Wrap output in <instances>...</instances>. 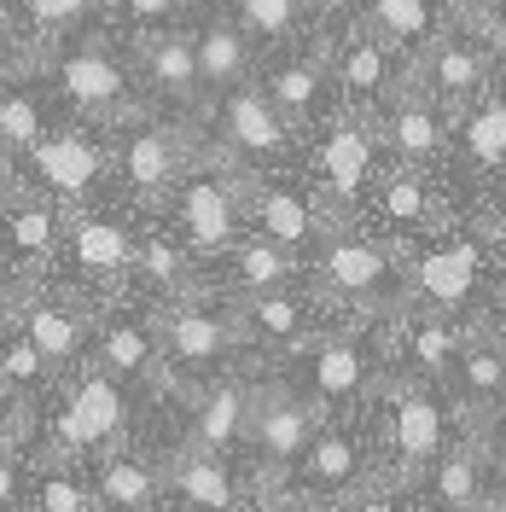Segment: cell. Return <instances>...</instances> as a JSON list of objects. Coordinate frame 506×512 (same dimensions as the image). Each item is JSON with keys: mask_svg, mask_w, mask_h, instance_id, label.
<instances>
[{"mask_svg": "<svg viewBox=\"0 0 506 512\" xmlns=\"http://www.w3.org/2000/svg\"><path fill=\"white\" fill-rule=\"evenodd\" d=\"M379 140H384V152L396 158V169H425L431 175L448 152V111L408 82L379 111Z\"/></svg>", "mask_w": 506, "mask_h": 512, "instance_id": "4fadbf2b", "label": "cell"}, {"mask_svg": "<svg viewBox=\"0 0 506 512\" xmlns=\"http://www.w3.org/2000/svg\"><path fill=\"white\" fill-rule=\"evenodd\" d=\"M256 512H303V507H297L285 489H274V495H262V507H256Z\"/></svg>", "mask_w": 506, "mask_h": 512, "instance_id": "c3c4849f", "label": "cell"}, {"mask_svg": "<svg viewBox=\"0 0 506 512\" xmlns=\"http://www.w3.org/2000/svg\"><path fill=\"white\" fill-rule=\"evenodd\" d=\"M460 24H466L495 59H506V6H495V0H460Z\"/></svg>", "mask_w": 506, "mask_h": 512, "instance_id": "7bdbcfd3", "label": "cell"}, {"mask_svg": "<svg viewBox=\"0 0 506 512\" xmlns=\"http://www.w3.org/2000/svg\"><path fill=\"white\" fill-rule=\"evenodd\" d=\"M326 70H332V88L344 94V105H349V111H361V117L384 111L390 99L408 88L402 59H396V53H390V47H384L361 18L344 24V30L326 41Z\"/></svg>", "mask_w": 506, "mask_h": 512, "instance_id": "8992f818", "label": "cell"}, {"mask_svg": "<svg viewBox=\"0 0 506 512\" xmlns=\"http://www.w3.org/2000/svg\"><path fill=\"white\" fill-rule=\"evenodd\" d=\"M6 280H12V268H6V256H0V291H6Z\"/></svg>", "mask_w": 506, "mask_h": 512, "instance_id": "f5cc1de1", "label": "cell"}, {"mask_svg": "<svg viewBox=\"0 0 506 512\" xmlns=\"http://www.w3.org/2000/svg\"><path fill=\"white\" fill-rule=\"evenodd\" d=\"M309 12H315V0H233V24L251 41H262V47L291 41L309 24Z\"/></svg>", "mask_w": 506, "mask_h": 512, "instance_id": "74e56055", "label": "cell"}, {"mask_svg": "<svg viewBox=\"0 0 506 512\" xmlns=\"http://www.w3.org/2000/svg\"><path fill=\"white\" fill-rule=\"evenodd\" d=\"M169 489L187 512H239V478L222 454H181L169 466Z\"/></svg>", "mask_w": 506, "mask_h": 512, "instance_id": "f546056e", "label": "cell"}, {"mask_svg": "<svg viewBox=\"0 0 506 512\" xmlns=\"http://www.w3.org/2000/svg\"><path fill=\"white\" fill-rule=\"evenodd\" d=\"M53 367L41 361V350H35L30 338H6L0 344V384H18V390H35V384L47 379Z\"/></svg>", "mask_w": 506, "mask_h": 512, "instance_id": "60d3db41", "label": "cell"}, {"mask_svg": "<svg viewBox=\"0 0 506 512\" xmlns=\"http://www.w3.org/2000/svg\"><path fill=\"white\" fill-rule=\"evenodd\" d=\"M384 344L367 326H344V332H326L303 350V396L315 402L320 414H355L367 396L384 390Z\"/></svg>", "mask_w": 506, "mask_h": 512, "instance_id": "3957f363", "label": "cell"}, {"mask_svg": "<svg viewBox=\"0 0 506 512\" xmlns=\"http://www.w3.org/2000/svg\"><path fill=\"white\" fill-rule=\"evenodd\" d=\"M24 169L47 198H82L105 175V146L82 128H64V134H47L41 146L24 152Z\"/></svg>", "mask_w": 506, "mask_h": 512, "instance_id": "ac0fdd59", "label": "cell"}, {"mask_svg": "<svg viewBox=\"0 0 506 512\" xmlns=\"http://www.w3.org/2000/svg\"><path fill=\"white\" fill-rule=\"evenodd\" d=\"M379 117H361V111H344V117H332V123L320 128L315 140V187L326 204H355L367 181L379 175Z\"/></svg>", "mask_w": 506, "mask_h": 512, "instance_id": "ba28073f", "label": "cell"}, {"mask_svg": "<svg viewBox=\"0 0 506 512\" xmlns=\"http://www.w3.org/2000/svg\"><path fill=\"white\" fill-rule=\"evenodd\" d=\"M477 332H483V338H489V350H495V361H501V367H506V320H495V326H489V320H483V326H477Z\"/></svg>", "mask_w": 506, "mask_h": 512, "instance_id": "7dc6e473", "label": "cell"}, {"mask_svg": "<svg viewBox=\"0 0 506 512\" xmlns=\"http://www.w3.org/2000/svg\"><path fill=\"white\" fill-rule=\"evenodd\" d=\"M367 483H373L367 437L349 425V414H326L303 448V460L291 466V501H332L338 507Z\"/></svg>", "mask_w": 506, "mask_h": 512, "instance_id": "277c9868", "label": "cell"}, {"mask_svg": "<svg viewBox=\"0 0 506 512\" xmlns=\"http://www.w3.org/2000/svg\"><path fill=\"white\" fill-rule=\"evenodd\" d=\"M123 437H128L123 379H111L105 367H88L53 414V443H59V454H94L99 460V454L123 448Z\"/></svg>", "mask_w": 506, "mask_h": 512, "instance_id": "5b68a950", "label": "cell"}, {"mask_svg": "<svg viewBox=\"0 0 506 512\" xmlns=\"http://www.w3.org/2000/svg\"><path fill=\"white\" fill-rule=\"evenodd\" d=\"M384 483H419L431 478V466L448 448V414L443 396L425 379H413L408 367L384 379Z\"/></svg>", "mask_w": 506, "mask_h": 512, "instance_id": "6da1fadb", "label": "cell"}, {"mask_svg": "<svg viewBox=\"0 0 506 512\" xmlns=\"http://www.w3.org/2000/svg\"><path fill=\"white\" fill-rule=\"evenodd\" d=\"M245 222L262 239L285 245V251H315L332 233V222L320 216V198L303 192L297 181H256V187H245Z\"/></svg>", "mask_w": 506, "mask_h": 512, "instance_id": "5bb4252c", "label": "cell"}, {"mask_svg": "<svg viewBox=\"0 0 506 512\" xmlns=\"http://www.w3.org/2000/svg\"><path fill=\"white\" fill-rule=\"evenodd\" d=\"M6 245L18 256H30V262H47V256L64 245V222L53 204H41V198H18L12 210H6Z\"/></svg>", "mask_w": 506, "mask_h": 512, "instance_id": "d590c367", "label": "cell"}, {"mask_svg": "<svg viewBox=\"0 0 506 512\" xmlns=\"http://www.w3.org/2000/svg\"><path fill=\"white\" fill-rule=\"evenodd\" d=\"M448 384H454L460 408L472 414V425H489V419L506 414V367L495 361L489 338H483L477 326H472V344H466V350H460V361H454Z\"/></svg>", "mask_w": 506, "mask_h": 512, "instance_id": "83f0119b", "label": "cell"}, {"mask_svg": "<svg viewBox=\"0 0 506 512\" xmlns=\"http://www.w3.org/2000/svg\"><path fill=\"white\" fill-rule=\"evenodd\" d=\"M402 268H408V309L460 315L483 280V239H431L425 251L402 256Z\"/></svg>", "mask_w": 506, "mask_h": 512, "instance_id": "30bf717a", "label": "cell"}, {"mask_svg": "<svg viewBox=\"0 0 506 512\" xmlns=\"http://www.w3.org/2000/svg\"><path fill=\"white\" fill-rule=\"evenodd\" d=\"M192 47H198L204 94H233V88H245V76H251V35L239 30L233 18H210L204 30L192 35Z\"/></svg>", "mask_w": 506, "mask_h": 512, "instance_id": "4dcf8cb0", "label": "cell"}, {"mask_svg": "<svg viewBox=\"0 0 506 512\" xmlns=\"http://www.w3.org/2000/svg\"><path fill=\"white\" fill-rule=\"evenodd\" d=\"M315 286L361 315H402L408 309V268H396V256L384 245L355 239V233H326L315 245Z\"/></svg>", "mask_w": 506, "mask_h": 512, "instance_id": "7a4b0ae2", "label": "cell"}, {"mask_svg": "<svg viewBox=\"0 0 506 512\" xmlns=\"http://www.w3.org/2000/svg\"><path fill=\"white\" fill-rule=\"evenodd\" d=\"M501 443H506V414H501Z\"/></svg>", "mask_w": 506, "mask_h": 512, "instance_id": "db71d44e", "label": "cell"}, {"mask_svg": "<svg viewBox=\"0 0 506 512\" xmlns=\"http://www.w3.org/2000/svg\"><path fill=\"white\" fill-rule=\"evenodd\" d=\"M24 338L41 350V361H47L53 373L70 367L76 355L88 350V326H82L76 309H64V303H30V309H24Z\"/></svg>", "mask_w": 506, "mask_h": 512, "instance_id": "836d02e7", "label": "cell"}, {"mask_svg": "<svg viewBox=\"0 0 506 512\" xmlns=\"http://www.w3.org/2000/svg\"><path fill=\"white\" fill-rule=\"evenodd\" d=\"M94 355L111 379H152L163 367V320L128 315V309L105 315L94 332Z\"/></svg>", "mask_w": 506, "mask_h": 512, "instance_id": "603a6c76", "label": "cell"}, {"mask_svg": "<svg viewBox=\"0 0 506 512\" xmlns=\"http://www.w3.org/2000/svg\"><path fill=\"white\" fill-rule=\"evenodd\" d=\"M53 82H59L64 105H76L88 123H117L128 111V70L105 47H70L53 64Z\"/></svg>", "mask_w": 506, "mask_h": 512, "instance_id": "e0dca14e", "label": "cell"}, {"mask_svg": "<svg viewBox=\"0 0 506 512\" xmlns=\"http://www.w3.org/2000/svg\"><path fill=\"white\" fill-rule=\"evenodd\" d=\"M94 6L99 0H30V24H35L41 41H59V35H70Z\"/></svg>", "mask_w": 506, "mask_h": 512, "instance_id": "b9f144b4", "label": "cell"}, {"mask_svg": "<svg viewBox=\"0 0 506 512\" xmlns=\"http://www.w3.org/2000/svg\"><path fill=\"white\" fill-rule=\"evenodd\" d=\"M117 169H123V181L140 192V198H163V192L181 187V175H187V140L163 123H140L123 140Z\"/></svg>", "mask_w": 506, "mask_h": 512, "instance_id": "7402d4cb", "label": "cell"}, {"mask_svg": "<svg viewBox=\"0 0 506 512\" xmlns=\"http://www.w3.org/2000/svg\"><path fill=\"white\" fill-rule=\"evenodd\" d=\"M268 99L280 105V117L291 128H315L320 111H326V94H332V70H326V53H297V59H280L268 76H262Z\"/></svg>", "mask_w": 506, "mask_h": 512, "instance_id": "d4e9b609", "label": "cell"}, {"mask_svg": "<svg viewBox=\"0 0 506 512\" xmlns=\"http://www.w3.org/2000/svg\"><path fill=\"white\" fill-rule=\"evenodd\" d=\"M47 140V117H41V99L35 94H0V152H30Z\"/></svg>", "mask_w": 506, "mask_h": 512, "instance_id": "f35d334b", "label": "cell"}, {"mask_svg": "<svg viewBox=\"0 0 506 512\" xmlns=\"http://www.w3.org/2000/svg\"><path fill=\"white\" fill-rule=\"evenodd\" d=\"M338 512H402V501L390 495V483H367V489H355L349 501H338Z\"/></svg>", "mask_w": 506, "mask_h": 512, "instance_id": "f6af8a7d", "label": "cell"}, {"mask_svg": "<svg viewBox=\"0 0 506 512\" xmlns=\"http://www.w3.org/2000/svg\"><path fill=\"white\" fill-rule=\"evenodd\" d=\"M163 320V361L181 373V379H216L227 367V355L239 350L245 338H239V320L222 315V309H210V303H169V315Z\"/></svg>", "mask_w": 506, "mask_h": 512, "instance_id": "8fae6325", "label": "cell"}, {"mask_svg": "<svg viewBox=\"0 0 506 512\" xmlns=\"http://www.w3.org/2000/svg\"><path fill=\"white\" fill-rule=\"evenodd\" d=\"M146 82H152V94L175 99V105H192V99H204V76H198V47H192V35H152L146 41Z\"/></svg>", "mask_w": 506, "mask_h": 512, "instance_id": "1f68e13d", "label": "cell"}, {"mask_svg": "<svg viewBox=\"0 0 506 512\" xmlns=\"http://www.w3.org/2000/svg\"><path fill=\"white\" fill-rule=\"evenodd\" d=\"M251 402L256 390L239 379H210L198 396H192V431H187V448L192 454H222L239 448L251 437Z\"/></svg>", "mask_w": 506, "mask_h": 512, "instance_id": "ffe728a7", "label": "cell"}, {"mask_svg": "<svg viewBox=\"0 0 506 512\" xmlns=\"http://www.w3.org/2000/svg\"><path fill=\"white\" fill-rule=\"evenodd\" d=\"M291 134H297V128L280 117V105L268 99L262 82H245V88L222 94V146L239 163L285 158V152H291Z\"/></svg>", "mask_w": 506, "mask_h": 512, "instance_id": "9a60e30c", "label": "cell"}, {"mask_svg": "<svg viewBox=\"0 0 506 512\" xmlns=\"http://www.w3.org/2000/svg\"><path fill=\"white\" fill-rule=\"evenodd\" d=\"M175 222L198 256H227L239 245V227H245V187L216 175V169H192L175 187Z\"/></svg>", "mask_w": 506, "mask_h": 512, "instance_id": "7c38bea8", "label": "cell"}, {"mask_svg": "<svg viewBox=\"0 0 506 512\" xmlns=\"http://www.w3.org/2000/svg\"><path fill=\"white\" fill-rule=\"evenodd\" d=\"M239 338L245 344H262V350H309L320 332V303L303 297V291H262V297H239Z\"/></svg>", "mask_w": 506, "mask_h": 512, "instance_id": "2e32d148", "label": "cell"}, {"mask_svg": "<svg viewBox=\"0 0 506 512\" xmlns=\"http://www.w3.org/2000/svg\"><path fill=\"white\" fill-rule=\"evenodd\" d=\"M332 6H355V12H367V6H373V0H332Z\"/></svg>", "mask_w": 506, "mask_h": 512, "instance_id": "816d5d0a", "label": "cell"}, {"mask_svg": "<svg viewBox=\"0 0 506 512\" xmlns=\"http://www.w3.org/2000/svg\"><path fill=\"white\" fill-rule=\"evenodd\" d=\"M117 6H123V18L134 30H163L181 12V0H117Z\"/></svg>", "mask_w": 506, "mask_h": 512, "instance_id": "ee69618b", "label": "cell"}, {"mask_svg": "<svg viewBox=\"0 0 506 512\" xmlns=\"http://www.w3.org/2000/svg\"><path fill=\"white\" fill-rule=\"evenodd\" d=\"M489 64H495V53L466 24H443V35L425 47V59L413 64V88L425 99H437L448 117H460V111H472L477 99L489 94Z\"/></svg>", "mask_w": 506, "mask_h": 512, "instance_id": "52a82bcc", "label": "cell"}, {"mask_svg": "<svg viewBox=\"0 0 506 512\" xmlns=\"http://www.w3.org/2000/svg\"><path fill=\"white\" fill-rule=\"evenodd\" d=\"M454 123H460V152H466L472 169H501L506 163V99L495 88L477 99L472 111H460Z\"/></svg>", "mask_w": 506, "mask_h": 512, "instance_id": "e575fe53", "label": "cell"}, {"mask_svg": "<svg viewBox=\"0 0 506 512\" xmlns=\"http://www.w3.org/2000/svg\"><path fill=\"white\" fill-rule=\"evenodd\" d=\"M361 24L379 35L402 64H419L425 59V47L443 35V18H437L431 0H373V6L361 12Z\"/></svg>", "mask_w": 506, "mask_h": 512, "instance_id": "4316f807", "label": "cell"}, {"mask_svg": "<svg viewBox=\"0 0 506 512\" xmlns=\"http://www.w3.org/2000/svg\"><path fill=\"white\" fill-rule=\"evenodd\" d=\"M303 280V262L297 251H285L274 239H239L233 251H227V286L239 291V297H262V291H291Z\"/></svg>", "mask_w": 506, "mask_h": 512, "instance_id": "f1b7e54d", "label": "cell"}, {"mask_svg": "<svg viewBox=\"0 0 506 512\" xmlns=\"http://www.w3.org/2000/svg\"><path fill=\"white\" fill-rule=\"evenodd\" d=\"M35 512H99L94 489L70 472H41L35 483Z\"/></svg>", "mask_w": 506, "mask_h": 512, "instance_id": "ab89813d", "label": "cell"}, {"mask_svg": "<svg viewBox=\"0 0 506 512\" xmlns=\"http://www.w3.org/2000/svg\"><path fill=\"white\" fill-rule=\"evenodd\" d=\"M64 251H70V268L88 280H123L140 245L117 216H76L64 227Z\"/></svg>", "mask_w": 506, "mask_h": 512, "instance_id": "cb8c5ba5", "label": "cell"}, {"mask_svg": "<svg viewBox=\"0 0 506 512\" xmlns=\"http://www.w3.org/2000/svg\"><path fill=\"white\" fill-rule=\"evenodd\" d=\"M483 512H506V483H489V495H483Z\"/></svg>", "mask_w": 506, "mask_h": 512, "instance_id": "f907efd6", "label": "cell"}, {"mask_svg": "<svg viewBox=\"0 0 506 512\" xmlns=\"http://www.w3.org/2000/svg\"><path fill=\"white\" fill-rule=\"evenodd\" d=\"M134 274L158 291V297H175V303L192 297V262H187V251H181L175 239H163V233H146V239H140Z\"/></svg>", "mask_w": 506, "mask_h": 512, "instance_id": "8d00e7d4", "label": "cell"}, {"mask_svg": "<svg viewBox=\"0 0 506 512\" xmlns=\"http://www.w3.org/2000/svg\"><path fill=\"white\" fill-rule=\"evenodd\" d=\"M12 495H18V466H12V448L0 443V512L12 507Z\"/></svg>", "mask_w": 506, "mask_h": 512, "instance_id": "bcb514c9", "label": "cell"}, {"mask_svg": "<svg viewBox=\"0 0 506 512\" xmlns=\"http://www.w3.org/2000/svg\"><path fill=\"white\" fill-rule=\"evenodd\" d=\"M384 216L402 233H437L443 227V198L425 169H390L384 175Z\"/></svg>", "mask_w": 506, "mask_h": 512, "instance_id": "d6a6232c", "label": "cell"}, {"mask_svg": "<svg viewBox=\"0 0 506 512\" xmlns=\"http://www.w3.org/2000/svg\"><path fill=\"white\" fill-rule=\"evenodd\" d=\"M466 344H472V332L454 315H437V309H402L396 315V355L408 361L413 379H425V384L448 379Z\"/></svg>", "mask_w": 506, "mask_h": 512, "instance_id": "d6986e66", "label": "cell"}, {"mask_svg": "<svg viewBox=\"0 0 506 512\" xmlns=\"http://www.w3.org/2000/svg\"><path fill=\"white\" fill-rule=\"evenodd\" d=\"M163 489H169V472H158L152 460H140V454H128V448L99 454L94 501L105 512H158Z\"/></svg>", "mask_w": 506, "mask_h": 512, "instance_id": "484cf974", "label": "cell"}, {"mask_svg": "<svg viewBox=\"0 0 506 512\" xmlns=\"http://www.w3.org/2000/svg\"><path fill=\"white\" fill-rule=\"evenodd\" d=\"M472 512H483V507H472Z\"/></svg>", "mask_w": 506, "mask_h": 512, "instance_id": "11a10c76", "label": "cell"}, {"mask_svg": "<svg viewBox=\"0 0 506 512\" xmlns=\"http://www.w3.org/2000/svg\"><path fill=\"white\" fill-rule=\"evenodd\" d=\"M489 431L472 425L460 443L443 448V460L431 466V478H425V501L437 512H472L483 507V495H489Z\"/></svg>", "mask_w": 506, "mask_h": 512, "instance_id": "44dd1931", "label": "cell"}, {"mask_svg": "<svg viewBox=\"0 0 506 512\" xmlns=\"http://www.w3.org/2000/svg\"><path fill=\"white\" fill-rule=\"evenodd\" d=\"M495 303L506 309V245L495 251Z\"/></svg>", "mask_w": 506, "mask_h": 512, "instance_id": "681fc988", "label": "cell"}, {"mask_svg": "<svg viewBox=\"0 0 506 512\" xmlns=\"http://www.w3.org/2000/svg\"><path fill=\"white\" fill-rule=\"evenodd\" d=\"M320 408L303 396V390H256V402H251V460H256V472L268 483H280L291 478V466L303 460V448H309V437H315V425H320Z\"/></svg>", "mask_w": 506, "mask_h": 512, "instance_id": "9c48e42d", "label": "cell"}]
</instances>
